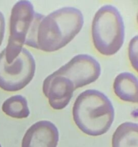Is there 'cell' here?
<instances>
[{"mask_svg": "<svg viewBox=\"0 0 138 147\" xmlns=\"http://www.w3.org/2000/svg\"><path fill=\"white\" fill-rule=\"evenodd\" d=\"M54 73L67 78L77 89L96 81L100 76L101 66L93 57L80 54L73 57Z\"/></svg>", "mask_w": 138, "mask_h": 147, "instance_id": "8992f818", "label": "cell"}, {"mask_svg": "<svg viewBox=\"0 0 138 147\" xmlns=\"http://www.w3.org/2000/svg\"><path fill=\"white\" fill-rule=\"evenodd\" d=\"M0 147H1V144H0Z\"/></svg>", "mask_w": 138, "mask_h": 147, "instance_id": "5bb4252c", "label": "cell"}, {"mask_svg": "<svg viewBox=\"0 0 138 147\" xmlns=\"http://www.w3.org/2000/svg\"><path fill=\"white\" fill-rule=\"evenodd\" d=\"M5 32V19L2 13L0 11V46L2 43Z\"/></svg>", "mask_w": 138, "mask_h": 147, "instance_id": "4fadbf2b", "label": "cell"}, {"mask_svg": "<svg viewBox=\"0 0 138 147\" xmlns=\"http://www.w3.org/2000/svg\"><path fill=\"white\" fill-rule=\"evenodd\" d=\"M112 147H137V123L125 122L118 126L112 139Z\"/></svg>", "mask_w": 138, "mask_h": 147, "instance_id": "30bf717a", "label": "cell"}, {"mask_svg": "<svg viewBox=\"0 0 138 147\" xmlns=\"http://www.w3.org/2000/svg\"><path fill=\"white\" fill-rule=\"evenodd\" d=\"M44 16L36 12L30 1L22 0L13 6L9 21V37L5 48L6 60L12 63L24 45L37 49V30Z\"/></svg>", "mask_w": 138, "mask_h": 147, "instance_id": "3957f363", "label": "cell"}, {"mask_svg": "<svg viewBox=\"0 0 138 147\" xmlns=\"http://www.w3.org/2000/svg\"><path fill=\"white\" fill-rule=\"evenodd\" d=\"M83 23V14L75 7H63L53 11L39 24L37 49L52 53L63 48L80 32Z\"/></svg>", "mask_w": 138, "mask_h": 147, "instance_id": "6da1fadb", "label": "cell"}, {"mask_svg": "<svg viewBox=\"0 0 138 147\" xmlns=\"http://www.w3.org/2000/svg\"><path fill=\"white\" fill-rule=\"evenodd\" d=\"M1 110L7 116L13 119H26L30 116L27 99L21 95H16L4 100Z\"/></svg>", "mask_w": 138, "mask_h": 147, "instance_id": "8fae6325", "label": "cell"}, {"mask_svg": "<svg viewBox=\"0 0 138 147\" xmlns=\"http://www.w3.org/2000/svg\"><path fill=\"white\" fill-rule=\"evenodd\" d=\"M58 129L48 121H40L32 125L25 132L22 147H57Z\"/></svg>", "mask_w": 138, "mask_h": 147, "instance_id": "ba28073f", "label": "cell"}, {"mask_svg": "<svg viewBox=\"0 0 138 147\" xmlns=\"http://www.w3.org/2000/svg\"><path fill=\"white\" fill-rule=\"evenodd\" d=\"M76 90L73 83L64 76L55 73L43 81V92L48 99L49 104L55 110L64 109L68 105Z\"/></svg>", "mask_w": 138, "mask_h": 147, "instance_id": "52a82bcc", "label": "cell"}, {"mask_svg": "<svg viewBox=\"0 0 138 147\" xmlns=\"http://www.w3.org/2000/svg\"><path fill=\"white\" fill-rule=\"evenodd\" d=\"M124 24L119 10L112 5L101 7L93 17L91 35L95 49L111 56L121 49L124 41Z\"/></svg>", "mask_w": 138, "mask_h": 147, "instance_id": "277c9868", "label": "cell"}, {"mask_svg": "<svg viewBox=\"0 0 138 147\" xmlns=\"http://www.w3.org/2000/svg\"><path fill=\"white\" fill-rule=\"evenodd\" d=\"M129 58L132 67L137 70V37L135 36L131 40L128 49Z\"/></svg>", "mask_w": 138, "mask_h": 147, "instance_id": "7c38bea8", "label": "cell"}, {"mask_svg": "<svg viewBox=\"0 0 138 147\" xmlns=\"http://www.w3.org/2000/svg\"><path fill=\"white\" fill-rule=\"evenodd\" d=\"M76 126L85 134L99 136L106 134L114 119V109L107 96L96 90L79 94L73 106Z\"/></svg>", "mask_w": 138, "mask_h": 147, "instance_id": "7a4b0ae2", "label": "cell"}, {"mask_svg": "<svg viewBox=\"0 0 138 147\" xmlns=\"http://www.w3.org/2000/svg\"><path fill=\"white\" fill-rule=\"evenodd\" d=\"M36 65L31 53L26 48L12 63L6 60L5 49L0 53V88L7 92L22 90L32 80Z\"/></svg>", "mask_w": 138, "mask_h": 147, "instance_id": "5b68a950", "label": "cell"}, {"mask_svg": "<svg viewBox=\"0 0 138 147\" xmlns=\"http://www.w3.org/2000/svg\"><path fill=\"white\" fill-rule=\"evenodd\" d=\"M137 78L134 74L127 72L118 75L113 84L115 95L125 102L137 103L138 100Z\"/></svg>", "mask_w": 138, "mask_h": 147, "instance_id": "9c48e42d", "label": "cell"}]
</instances>
